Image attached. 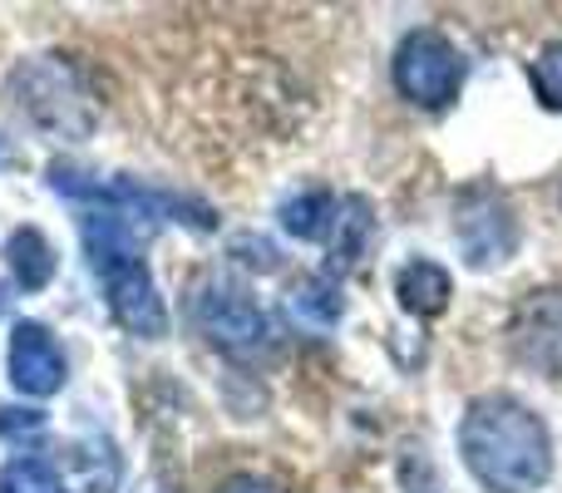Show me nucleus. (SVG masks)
Wrapping results in <instances>:
<instances>
[{
	"label": "nucleus",
	"instance_id": "1",
	"mask_svg": "<svg viewBox=\"0 0 562 493\" xmlns=\"http://www.w3.org/2000/svg\"><path fill=\"white\" fill-rule=\"evenodd\" d=\"M464 469L488 493H533L553 474V435L514 395H479L459 419Z\"/></svg>",
	"mask_w": 562,
	"mask_h": 493
},
{
	"label": "nucleus",
	"instance_id": "2",
	"mask_svg": "<svg viewBox=\"0 0 562 493\" xmlns=\"http://www.w3.org/2000/svg\"><path fill=\"white\" fill-rule=\"evenodd\" d=\"M79 237H85L89 267H94L99 287H104L109 316L138 340L168 336V306H164V296H158L154 271L144 267V251H138L124 217L89 208V213L79 217Z\"/></svg>",
	"mask_w": 562,
	"mask_h": 493
},
{
	"label": "nucleus",
	"instance_id": "3",
	"mask_svg": "<svg viewBox=\"0 0 562 493\" xmlns=\"http://www.w3.org/2000/svg\"><path fill=\"white\" fill-rule=\"evenodd\" d=\"M10 94H15L20 114L49 138L79 144V138H89L99 128L94 94H89L79 65L65 55H35V59H25V65H15Z\"/></svg>",
	"mask_w": 562,
	"mask_h": 493
},
{
	"label": "nucleus",
	"instance_id": "4",
	"mask_svg": "<svg viewBox=\"0 0 562 493\" xmlns=\"http://www.w3.org/2000/svg\"><path fill=\"white\" fill-rule=\"evenodd\" d=\"M390 75H395V89L415 109H449L464 89V55L439 30H409L395 49Z\"/></svg>",
	"mask_w": 562,
	"mask_h": 493
},
{
	"label": "nucleus",
	"instance_id": "5",
	"mask_svg": "<svg viewBox=\"0 0 562 493\" xmlns=\"http://www.w3.org/2000/svg\"><path fill=\"white\" fill-rule=\"evenodd\" d=\"M454 237L469 267H498L518 251V217L514 203L494 183H469L454 198Z\"/></svg>",
	"mask_w": 562,
	"mask_h": 493
},
{
	"label": "nucleus",
	"instance_id": "6",
	"mask_svg": "<svg viewBox=\"0 0 562 493\" xmlns=\"http://www.w3.org/2000/svg\"><path fill=\"white\" fill-rule=\"evenodd\" d=\"M193 326L223 350H252L267 336V316L252 301V291L227 277H203L193 287Z\"/></svg>",
	"mask_w": 562,
	"mask_h": 493
},
{
	"label": "nucleus",
	"instance_id": "7",
	"mask_svg": "<svg viewBox=\"0 0 562 493\" xmlns=\"http://www.w3.org/2000/svg\"><path fill=\"white\" fill-rule=\"evenodd\" d=\"M508 350L538 376L562 380V287H533L514 301Z\"/></svg>",
	"mask_w": 562,
	"mask_h": 493
},
{
	"label": "nucleus",
	"instance_id": "8",
	"mask_svg": "<svg viewBox=\"0 0 562 493\" xmlns=\"http://www.w3.org/2000/svg\"><path fill=\"white\" fill-rule=\"evenodd\" d=\"M65 350H59V340L49 336V326H40V321H20L15 330H10V380H15L20 395L30 400H49L55 390H65Z\"/></svg>",
	"mask_w": 562,
	"mask_h": 493
},
{
	"label": "nucleus",
	"instance_id": "9",
	"mask_svg": "<svg viewBox=\"0 0 562 493\" xmlns=\"http://www.w3.org/2000/svg\"><path fill=\"white\" fill-rule=\"evenodd\" d=\"M395 296L400 306L409 311V316L419 321H435L449 311V296H454V281H449V271L439 267V261H405V267L395 271Z\"/></svg>",
	"mask_w": 562,
	"mask_h": 493
},
{
	"label": "nucleus",
	"instance_id": "10",
	"mask_svg": "<svg viewBox=\"0 0 562 493\" xmlns=\"http://www.w3.org/2000/svg\"><path fill=\"white\" fill-rule=\"evenodd\" d=\"M277 217H281V233L301 237V243H330L340 223V198L326 193V188H306V193L286 198Z\"/></svg>",
	"mask_w": 562,
	"mask_h": 493
},
{
	"label": "nucleus",
	"instance_id": "11",
	"mask_svg": "<svg viewBox=\"0 0 562 493\" xmlns=\"http://www.w3.org/2000/svg\"><path fill=\"white\" fill-rule=\"evenodd\" d=\"M5 261L15 271V287H25V291H45L59 271L55 247H49V237L40 227H15L5 237Z\"/></svg>",
	"mask_w": 562,
	"mask_h": 493
},
{
	"label": "nucleus",
	"instance_id": "12",
	"mask_svg": "<svg viewBox=\"0 0 562 493\" xmlns=\"http://www.w3.org/2000/svg\"><path fill=\"white\" fill-rule=\"evenodd\" d=\"M370 233H375V217H370L366 198H340V223H336V237H330V247H336V261H330L326 277L356 267V261L366 257V247H370Z\"/></svg>",
	"mask_w": 562,
	"mask_h": 493
},
{
	"label": "nucleus",
	"instance_id": "13",
	"mask_svg": "<svg viewBox=\"0 0 562 493\" xmlns=\"http://www.w3.org/2000/svg\"><path fill=\"white\" fill-rule=\"evenodd\" d=\"M291 311L316 321V326H336V321L346 316V296H340L336 277H306L296 291H291Z\"/></svg>",
	"mask_w": 562,
	"mask_h": 493
},
{
	"label": "nucleus",
	"instance_id": "14",
	"mask_svg": "<svg viewBox=\"0 0 562 493\" xmlns=\"http://www.w3.org/2000/svg\"><path fill=\"white\" fill-rule=\"evenodd\" d=\"M0 493H69L59 469L40 455H25V459H10L0 469Z\"/></svg>",
	"mask_w": 562,
	"mask_h": 493
},
{
	"label": "nucleus",
	"instance_id": "15",
	"mask_svg": "<svg viewBox=\"0 0 562 493\" xmlns=\"http://www.w3.org/2000/svg\"><path fill=\"white\" fill-rule=\"evenodd\" d=\"M528 79H533V94L548 109H562V40H548L538 49V59L528 65Z\"/></svg>",
	"mask_w": 562,
	"mask_h": 493
},
{
	"label": "nucleus",
	"instance_id": "16",
	"mask_svg": "<svg viewBox=\"0 0 562 493\" xmlns=\"http://www.w3.org/2000/svg\"><path fill=\"white\" fill-rule=\"evenodd\" d=\"M45 429V410H15V405H0V435L20 439V435H40Z\"/></svg>",
	"mask_w": 562,
	"mask_h": 493
},
{
	"label": "nucleus",
	"instance_id": "17",
	"mask_svg": "<svg viewBox=\"0 0 562 493\" xmlns=\"http://www.w3.org/2000/svg\"><path fill=\"white\" fill-rule=\"evenodd\" d=\"M237 251H252V257H247V267H262V271L277 267V247H272V243H257V237H237Z\"/></svg>",
	"mask_w": 562,
	"mask_h": 493
},
{
	"label": "nucleus",
	"instance_id": "18",
	"mask_svg": "<svg viewBox=\"0 0 562 493\" xmlns=\"http://www.w3.org/2000/svg\"><path fill=\"white\" fill-rule=\"evenodd\" d=\"M217 493H281V489L272 484V479H262V474H233Z\"/></svg>",
	"mask_w": 562,
	"mask_h": 493
},
{
	"label": "nucleus",
	"instance_id": "19",
	"mask_svg": "<svg viewBox=\"0 0 562 493\" xmlns=\"http://www.w3.org/2000/svg\"><path fill=\"white\" fill-rule=\"evenodd\" d=\"M5 306H10V296H5V287H0V316H5Z\"/></svg>",
	"mask_w": 562,
	"mask_h": 493
}]
</instances>
